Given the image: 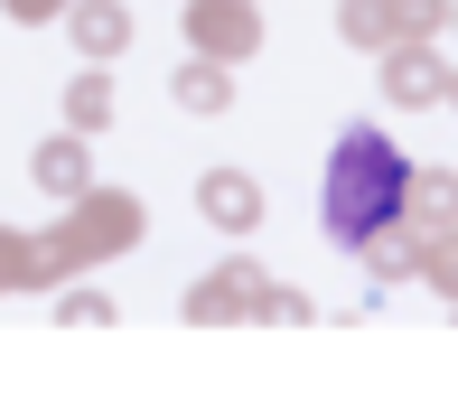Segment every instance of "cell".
I'll list each match as a JSON object with an SVG mask.
<instances>
[{
    "label": "cell",
    "mask_w": 458,
    "mask_h": 412,
    "mask_svg": "<svg viewBox=\"0 0 458 412\" xmlns=\"http://www.w3.org/2000/svg\"><path fill=\"white\" fill-rule=\"evenodd\" d=\"M403 197V169H393V141H374V132H346V150H337V188H327V225H337L346 244L374 235V216Z\"/></svg>",
    "instance_id": "obj_1"
},
{
    "label": "cell",
    "mask_w": 458,
    "mask_h": 412,
    "mask_svg": "<svg viewBox=\"0 0 458 412\" xmlns=\"http://www.w3.org/2000/svg\"><path fill=\"white\" fill-rule=\"evenodd\" d=\"M206 216H253V188H234V178H206Z\"/></svg>",
    "instance_id": "obj_2"
}]
</instances>
